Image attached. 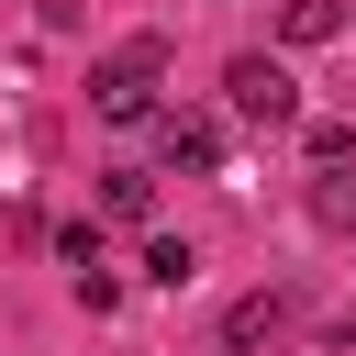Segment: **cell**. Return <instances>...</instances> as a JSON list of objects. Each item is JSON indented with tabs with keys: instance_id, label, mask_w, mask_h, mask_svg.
Masks as SVG:
<instances>
[{
	"instance_id": "1",
	"label": "cell",
	"mask_w": 356,
	"mask_h": 356,
	"mask_svg": "<svg viewBox=\"0 0 356 356\" xmlns=\"http://www.w3.org/2000/svg\"><path fill=\"white\" fill-rule=\"evenodd\" d=\"M156 78H167V33H122V44L89 67V111H100V122H145V111H156Z\"/></svg>"
},
{
	"instance_id": "4",
	"label": "cell",
	"mask_w": 356,
	"mask_h": 356,
	"mask_svg": "<svg viewBox=\"0 0 356 356\" xmlns=\"http://www.w3.org/2000/svg\"><path fill=\"white\" fill-rule=\"evenodd\" d=\"M100 211H111V222H145V211H156V178H145V167H111V178H100Z\"/></svg>"
},
{
	"instance_id": "9",
	"label": "cell",
	"mask_w": 356,
	"mask_h": 356,
	"mask_svg": "<svg viewBox=\"0 0 356 356\" xmlns=\"http://www.w3.org/2000/svg\"><path fill=\"white\" fill-rule=\"evenodd\" d=\"M312 167H356V122H312Z\"/></svg>"
},
{
	"instance_id": "2",
	"label": "cell",
	"mask_w": 356,
	"mask_h": 356,
	"mask_svg": "<svg viewBox=\"0 0 356 356\" xmlns=\"http://www.w3.org/2000/svg\"><path fill=\"white\" fill-rule=\"evenodd\" d=\"M222 89H234V111H245V122H300V78H289L278 56H234V67H222Z\"/></svg>"
},
{
	"instance_id": "5",
	"label": "cell",
	"mask_w": 356,
	"mask_h": 356,
	"mask_svg": "<svg viewBox=\"0 0 356 356\" xmlns=\"http://www.w3.org/2000/svg\"><path fill=\"white\" fill-rule=\"evenodd\" d=\"M278 323H289V300H278V289H256V300H234V312H222V334H234V345H267Z\"/></svg>"
},
{
	"instance_id": "3",
	"label": "cell",
	"mask_w": 356,
	"mask_h": 356,
	"mask_svg": "<svg viewBox=\"0 0 356 356\" xmlns=\"http://www.w3.org/2000/svg\"><path fill=\"white\" fill-rule=\"evenodd\" d=\"M156 145H167V167H189V178H211V167H222V122H211V111H167V122H156Z\"/></svg>"
},
{
	"instance_id": "7",
	"label": "cell",
	"mask_w": 356,
	"mask_h": 356,
	"mask_svg": "<svg viewBox=\"0 0 356 356\" xmlns=\"http://www.w3.org/2000/svg\"><path fill=\"white\" fill-rule=\"evenodd\" d=\"M334 22H345V0H289V11H278V33H289V44H323Z\"/></svg>"
},
{
	"instance_id": "6",
	"label": "cell",
	"mask_w": 356,
	"mask_h": 356,
	"mask_svg": "<svg viewBox=\"0 0 356 356\" xmlns=\"http://www.w3.org/2000/svg\"><path fill=\"white\" fill-rule=\"evenodd\" d=\"M145 278H156V289H189V278H200L189 234H156V245H145Z\"/></svg>"
},
{
	"instance_id": "8",
	"label": "cell",
	"mask_w": 356,
	"mask_h": 356,
	"mask_svg": "<svg viewBox=\"0 0 356 356\" xmlns=\"http://www.w3.org/2000/svg\"><path fill=\"white\" fill-rule=\"evenodd\" d=\"M312 222H334V234L356 222V178H345V167H323V189H312Z\"/></svg>"
}]
</instances>
